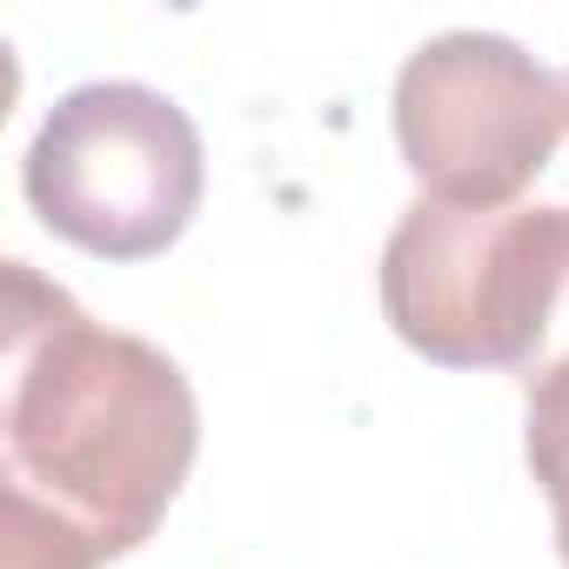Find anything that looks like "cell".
Masks as SVG:
<instances>
[{
  "mask_svg": "<svg viewBox=\"0 0 569 569\" xmlns=\"http://www.w3.org/2000/svg\"><path fill=\"white\" fill-rule=\"evenodd\" d=\"M562 134V81L502 34H436L396 74V148L429 201L516 208Z\"/></svg>",
  "mask_w": 569,
  "mask_h": 569,
  "instance_id": "cell-4",
  "label": "cell"
},
{
  "mask_svg": "<svg viewBox=\"0 0 569 569\" xmlns=\"http://www.w3.org/2000/svg\"><path fill=\"white\" fill-rule=\"evenodd\" d=\"M522 396H529L522 456H529V476H536V482H542V496H549L556 549H562V562H569V362L542 369Z\"/></svg>",
  "mask_w": 569,
  "mask_h": 569,
  "instance_id": "cell-5",
  "label": "cell"
},
{
  "mask_svg": "<svg viewBox=\"0 0 569 569\" xmlns=\"http://www.w3.org/2000/svg\"><path fill=\"white\" fill-rule=\"evenodd\" d=\"M562 128H569V74H562Z\"/></svg>",
  "mask_w": 569,
  "mask_h": 569,
  "instance_id": "cell-6",
  "label": "cell"
},
{
  "mask_svg": "<svg viewBox=\"0 0 569 569\" xmlns=\"http://www.w3.org/2000/svg\"><path fill=\"white\" fill-rule=\"evenodd\" d=\"M382 316L436 369H502L522 389L569 362V208L416 201L382 248Z\"/></svg>",
  "mask_w": 569,
  "mask_h": 569,
  "instance_id": "cell-2",
  "label": "cell"
},
{
  "mask_svg": "<svg viewBox=\"0 0 569 569\" xmlns=\"http://www.w3.org/2000/svg\"><path fill=\"white\" fill-rule=\"evenodd\" d=\"M201 181L208 161L188 108L141 81H88L61 94L21 161L41 228L101 261L174 248L201 208Z\"/></svg>",
  "mask_w": 569,
  "mask_h": 569,
  "instance_id": "cell-3",
  "label": "cell"
},
{
  "mask_svg": "<svg viewBox=\"0 0 569 569\" xmlns=\"http://www.w3.org/2000/svg\"><path fill=\"white\" fill-rule=\"evenodd\" d=\"M201 449L188 376L8 261L0 569H101L141 549Z\"/></svg>",
  "mask_w": 569,
  "mask_h": 569,
  "instance_id": "cell-1",
  "label": "cell"
}]
</instances>
